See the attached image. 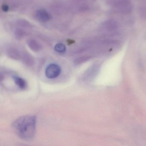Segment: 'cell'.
Listing matches in <instances>:
<instances>
[{
	"instance_id": "5",
	"label": "cell",
	"mask_w": 146,
	"mask_h": 146,
	"mask_svg": "<svg viewBox=\"0 0 146 146\" xmlns=\"http://www.w3.org/2000/svg\"><path fill=\"white\" fill-rule=\"evenodd\" d=\"M37 17L42 21H47L50 19V16L47 12L44 10L38 11L37 13Z\"/></svg>"
},
{
	"instance_id": "4",
	"label": "cell",
	"mask_w": 146,
	"mask_h": 146,
	"mask_svg": "<svg viewBox=\"0 0 146 146\" xmlns=\"http://www.w3.org/2000/svg\"><path fill=\"white\" fill-rule=\"evenodd\" d=\"M12 78L16 85H17L19 88L22 90H25L26 88L27 83L24 79L17 76H13L12 77Z\"/></svg>"
},
{
	"instance_id": "6",
	"label": "cell",
	"mask_w": 146,
	"mask_h": 146,
	"mask_svg": "<svg viewBox=\"0 0 146 146\" xmlns=\"http://www.w3.org/2000/svg\"><path fill=\"white\" fill-rule=\"evenodd\" d=\"M54 49L59 53H64L66 51V47L64 44L58 43L54 47Z\"/></svg>"
},
{
	"instance_id": "1",
	"label": "cell",
	"mask_w": 146,
	"mask_h": 146,
	"mask_svg": "<svg viewBox=\"0 0 146 146\" xmlns=\"http://www.w3.org/2000/svg\"><path fill=\"white\" fill-rule=\"evenodd\" d=\"M36 120L34 116H25L18 119L13 126L18 135L22 139L29 140L35 135Z\"/></svg>"
},
{
	"instance_id": "7",
	"label": "cell",
	"mask_w": 146,
	"mask_h": 146,
	"mask_svg": "<svg viewBox=\"0 0 146 146\" xmlns=\"http://www.w3.org/2000/svg\"><path fill=\"white\" fill-rule=\"evenodd\" d=\"M8 8H9L8 7L7 5H3V7H2V9H3L4 11H8Z\"/></svg>"
},
{
	"instance_id": "2",
	"label": "cell",
	"mask_w": 146,
	"mask_h": 146,
	"mask_svg": "<svg viewBox=\"0 0 146 146\" xmlns=\"http://www.w3.org/2000/svg\"><path fill=\"white\" fill-rule=\"evenodd\" d=\"M108 5L121 13H128L131 10V4L129 0H110Z\"/></svg>"
},
{
	"instance_id": "3",
	"label": "cell",
	"mask_w": 146,
	"mask_h": 146,
	"mask_svg": "<svg viewBox=\"0 0 146 146\" xmlns=\"http://www.w3.org/2000/svg\"><path fill=\"white\" fill-rule=\"evenodd\" d=\"M61 72V68L58 65L55 64H50L46 68L45 74L48 78L50 79L56 78Z\"/></svg>"
}]
</instances>
